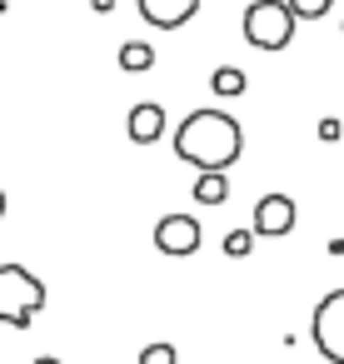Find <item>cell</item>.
Wrapping results in <instances>:
<instances>
[{"instance_id": "cell-1", "label": "cell", "mask_w": 344, "mask_h": 364, "mask_svg": "<svg viewBox=\"0 0 344 364\" xmlns=\"http://www.w3.org/2000/svg\"><path fill=\"white\" fill-rule=\"evenodd\" d=\"M175 155L200 175H225L244 155V125L225 110H190L185 125H175Z\"/></svg>"}, {"instance_id": "cell-2", "label": "cell", "mask_w": 344, "mask_h": 364, "mask_svg": "<svg viewBox=\"0 0 344 364\" xmlns=\"http://www.w3.org/2000/svg\"><path fill=\"white\" fill-rule=\"evenodd\" d=\"M41 309H45V279H41V274H31L26 264L0 259V324H11V329H31Z\"/></svg>"}, {"instance_id": "cell-3", "label": "cell", "mask_w": 344, "mask_h": 364, "mask_svg": "<svg viewBox=\"0 0 344 364\" xmlns=\"http://www.w3.org/2000/svg\"><path fill=\"white\" fill-rule=\"evenodd\" d=\"M244 41L254 50H284L294 41V16L284 11V0H254V6H244Z\"/></svg>"}, {"instance_id": "cell-4", "label": "cell", "mask_w": 344, "mask_h": 364, "mask_svg": "<svg viewBox=\"0 0 344 364\" xmlns=\"http://www.w3.org/2000/svg\"><path fill=\"white\" fill-rule=\"evenodd\" d=\"M309 334H314V349H319L329 364H344V284L329 289V294L314 304Z\"/></svg>"}, {"instance_id": "cell-5", "label": "cell", "mask_w": 344, "mask_h": 364, "mask_svg": "<svg viewBox=\"0 0 344 364\" xmlns=\"http://www.w3.org/2000/svg\"><path fill=\"white\" fill-rule=\"evenodd\" d=\"M200 240H205V230H200L195 215H165V220L155 225V250H160V255L185 259V255L200 250Z\"/></svg>"}, {"instance_id": "cell-6", "label": "cell", "mask_w": 344, "mask_h": 364, "mask_svg": "<svg viewBox=\"0 0 344 364\" xmlns=\"http://www.w3.org/2000/svg\"><path fill=\"white\" fill-rule=\"evenodd\" d=\"M294 230V200L289 195H264L254 205V230L249 235H269V240H284Z\"/></svg>"}, {"instance_id": "cell-7", "label": "cell", "mask_w": 344, "mask_h": 364, "mask_svg": "<svg viewBox=\"0 0 344 364\" xmlns=\"http://www.w3.org/2000/svg\"><path fill=\"white\" fill-rule=\"evenodd\" d=\"M135 6L155 31H180L200 16V0H135Z\"/></svg>"}, {"instance_id": "cell-8", "label": "cell", "mask_w": 344, "mask_h": 364, "mask_svg": "<svg viewBox=\"0 0 344 364\" xmlns=\"http://www.w3.org/2000/svg\"><path fill=\"white\" fill-rule=\"evenodd\" d=\"M125 135H130L135 145H155V140L165 135V105H155V100L135 105L130 120H125Z\"/></svg>"}, {"instance_id": "cell-9", "label": "cell", "mask_w": 344, "mask_h": 364, "mask_svg": "<svg viewBox=\"0 0 344 364\" xmlns=\"http://www.w3.org/2000/svg\"><path fill=\"white\" fill-rule=\"evenodd\" d=\"M155 65V46H145V41H125L120 46V70L125 75H145Z\"/></svg>"}, {"instance_id": "cell-10", "label": "cell", "mask_w": 344, "mask_h": 364, "mask_svg": "<svg viewBox=\"0 0 344 364\" xmlns=\"http://www.w3.org/2000/svg\"><path fill=\"white\" fill-rule=\"evenodd\" d=\"M210 90H215L220 100H235V95H244V90H249V80H244V70L220 65V70H215V80H210Z\"/></svg>"}, {"instance_id": "cell-11", "label": "cell", "mask_w": 344, "mask_h": 364, "mask_svg": "<svg viewBox=\"0 0 344 364\" xmlns=\"http://www.w3.org/2000/svg\"><path fill=\"white\" fill-rule=\"evenodd\" d=\"M195 200L200 205H225L230 200V180L225 175H195Z\"/></svg>"}, {"instance_id": "cell-12", "label": "cell", "mask_w": 344, "mask_h": 364, "mask_svg": "<svg viewBox=\"0 0 344 364\" xmlns=\"http://www.w3.org/2000/svg\"><path fill=\"white\" fill-rule=\"evenodd\" d=\"M284 11H289L294 21H324V16L334 11V0H284Z\"/></svg>"}, {"instance_id": "cell-13", "label": "cell", "mask_w": 344, "mask_h": 364, "mask_svg": "<svg viewBox=\"0 0 344 364\" xmlns=\"http://www.w3.org/2000/svg\"><path fill=\"white\" fill-rule=\"evenodd\" d=\"M249 250H254V235H249V230H230V235H225V255H230V259H244Z\"/></svg>"}, {"instance_id": "cell-14", "label": "cell", "mask_w": 344, "mask_h": 364, "mask_svg": "<svg viewBox=\"0 0 344 364\" xmlns=\"http://www.w3.org/2000/svg\"><path fill=\"white\" fill-rule=\"evenodd\" d=\"M140 364H175V344H145Z\"/></svg>"}, {"instance_id": "cell-15", "label": "cell", "mask_w": 344, "mask_h": 364, "mask_svg": "<svg viewBox=\"0 0 344 364\" xmlns=\"http://www.w3.org/2000/svg\"><path fill=\"white\" fill-rule=\"evenodd\" d=\"M319 140H339V120H319Z\"/></svg>"}, {"instance_id": "cell-16", "label": "cell", "mask_w": 344, "mask_h": 364, "mask_svg": "<svg viewBox=\"0 0 344 364\" xmlns=\"http://www.w3.org/2000/svg\"><path fill=\"white\" fill-rule=\"evenodd\" d=\"M90 11H95V16H110V11H115V0H90Z\"/></svg>"}, {"instance_id": "cell-17", "label": "cell", "mask_w": 344, "mask_h": 364, "mask_svg": "<svg viewBox=\"0 0 344 364\" xmlns=\"http://www.w3.org/2000/svg\"><path fill=\"white\" fill-rule=\"evenodd\" d=\"M36 364H60V359H55V354H41V359H36Z\"/></svg>"}, {"instance_id": "cell-18", "label": "cell", "mask_w": 344, "mask_h": 364, "mask_svg": "<svg viewBox=\"0 0 344 364\" xmlns=\"http://www.w3.org/2000/svg\"><path fill=\"white\" fill-rule=\"evenodd\" d=\"M0 220H6V185H0Z\"/></svg>"}]
</instances>
